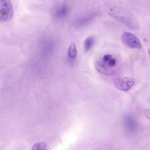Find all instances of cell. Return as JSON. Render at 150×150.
<instances>
[{
	"label": "cell",
	"instance_id": "cell-5",
	"mask_svg": "<svg viewBox=\"0 0 150 150\" xmlns=\"http://www.w3.org/2000/svg\"><path fill=\"white\" fill-rule=\"evenodd\" d=\"M115 86L118 89L126 91L130 89L134 83V80L132 78L126 77L117 78L114 80Z\"/></svg>",
	"mask_w": 150,
	"mask_h": 150
},
{
	"label": "cell",
	"instance_id": "cell-10",
	"mask_svg": "<svg viewBox=\"0 0 150 150\" xmlns=\"http://www.w3.org/2000/svg\"><path fill=\"white\" fill-rule=\"evenodd\" d=\"M68 55L72 58H75L77 55V51L76 45L74 42L71 44L68 50Z\"/></svg>",
	"mask_w": 150,
	"mask_h": 150
},
{
	"label": "cell",
	"instance_id": "cell-12",
	"mask_svg": "<svg viewBox=\"0 0 150 150\" xmlns=\"http://www.w3.org/2000/svg\"><path fill=\"white\" fill-rule=\"evenodd\" d=\"M144 113L146 117L150 119V110L148 109H145L144 110Z\"/></svg>",
	"mask_w": 150,
	"mask_h": 150
},
{
	"label": "cell",
	"instance_id": "cell-9",
	"mask_svg": "<svg viewBox=\"0 0 150 150\" xmlns=\"http://www.w3.org/2000/svg\"><path fill=\"white\" fill-rule=\"evenodd\" d=\"M96 15V13H92L78 19L77 23L79 24H84L89 22L92 20Z\"/></svg>",
	"mask_w": 150,
	"mask_h": 150
},
{
	"label": "cell",
	"instance_id": "cell-7",
	"mask_svg": "<svg viewBox=\"0 0 150 150\" xmlns=\"http://www.w3.org/2000/svg\"><path fill=\"white\" fill-rule=\"evenodd\" d=\"M68 12V8L65 5L60 6L56 10L55 15V16L59 18H62L65 17Z\"/></svg>",
	"mask_w": 150,
	"mask_h": 150
},
{
	"label": "cell",
	"instance_id": "cell-3",
	"mask_svg": "<svg viewBox=\"0 0 150 150\" xmlns=\"http://www.w3.org/2000/svg\"><path fill=\"white\" fill-rule=\"evenodd\" d=\"M0 21H8L12 18L14 14L12 4L9 0H0Z\"/></svg>",
	"mask_w": 150,
	"mask_h": 150
},
{
	"label": "cell",
	"instance_id": "cell-11",
	"mask_svg": "<svg viewBox=\"0 0 150 150\" xmlns=\"http://www.w3.org/2000/svg\"><path fill=\"white\" fill-rule=\"evenodd\" d=\"M47 144L44 143H40L35 144L33 146L32 150H45L47 149Z\"/></svg>",
	"mask_w": 150,
	"mask_h": 150
},
{
	"label": "cell",
	"instance_id": "cell-8",
	"mask_svg": "<svg viewBox=\"0 0 150 150\" xmlns=\"http://www.w3.org/2000/svg\"><path fill=\"white\" fill-rule=\"evenodd\" d=\"M95 39L93 36L88 37L85 40L83 44V47L86 52H88L94 44Z\"/></svg>",
	"mask_w": 150,
	"mask_h": 150
},
{
	"label": "cell",
	"instance_id": "cell-2",
	"mask_svg": "<svg viewBox=\"0 0 150 150\" xmlns=\"http://www.w3.org/2000/svg\"><path fill=\"white\" fill-rule=\"evenodd\" d=\"M117 65V60L112 56L109 54L103 55L95 63L96 69L101 74L107 75L114 74L115 68Z\"/></svg>",
	"mask_w": 150,
	"mask_h": 150
},
{
	"label": "cell",
	"instance_id": "cell-6",
	"mask_svg": "<svg viewBox=\"0 0 150 150\" xmlns=\"http://www.w3.org/2000/svg\"><path fill=\"white\" fill-rule=\"evenodd\" d=\"M125 123L127 129L130 132H134L137 130L138 124L131 117H127Z\"/></svg>",
	"mask_w": 150,
	"mask_h": 150
},
{
	"label": "cell",
	"instance_id": "cell-4",
	"mask_svg": "<svg viewBox=\"0 0 150 150\" xmlns=\"http://www.w3.org/2000/svg\"><path fill=\"white\" fill-rule=\"evenodd\" d=\"M121 40L122 43L129 48L139 49L142 48V45L138 38L130 32H124L122 35Z\"/></svg>",
	"mask_w": 150,
	"mask_h": 150
},
{
	"label": "cell",
	"instance_id": "cell-13",
	"mask_svg": "<svg viewBox=\"0 0 150 150\" xmlns=\"http://www.w3.org/2000/svg\"><path fill=\"white\" fill-rule=\"evenodd\" d=\"M148 52L149 54V57H150V49L148 50Z\"/></svg>",
	"mask_w": 150,
	"mask_h": 150
},
{
	"label": "cell",
	"instance_id": "cell-1",
	"mask_svg": "<svg viewBox=\"0 0 150 150\" xmlns=\"http://www.w3.org/2000/svg\"><path fill=\"white\" fill-rule=\"evenodd\" d=\"M108 12L114 19L130 29L137 30L139 29L138 21L134 15L126 9L120 7L110 8Z\"/></svg>",
	"mask_w": 150,
	"mask_h": 150
}]
</instances>
